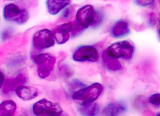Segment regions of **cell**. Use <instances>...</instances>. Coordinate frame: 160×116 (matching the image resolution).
Instances as JSON below:
<instances>
[{
    "instance_id": "cell-14",
    "label": "cell",
    "mask_w": 160,
    "mask_h": 116,
    "mask_svg": "<svg viewBox=\"0 0 160 116\" xmlns=\"http://www.w3.org/2000/svg\"><path fill=\"white\" fill-rule=\"evenodd\" d=\"M124 104L119 103H112L103 108V113L105 116H118L126 111Z\"/></svg>"
},
{
    "instance_id": "cell-8",
    "label": "cell",
    "mask_w": 160,
    "mask_h": 116,
    "mask_svg": "<svg viewBox=\"0 0 160 116\" xmlns=\"http://www.w3.org/2000/svg\"><path fill=\"white\" fill-rule=\"evenodd\" d=\"M95 14V12L92 6L88 5L82 7L77 12L76 17L77 22L86 28L92 24Z\"/></svg>"
},
{
    "instance_id": "cell-17",
    "label": "cell",
    "mask_w": 160,
    "mask_h": 116,
    "mask_svg": "<svg viewBox=\"0 0 160 116\" xmlns=\"http://www.w3.org/2000/svg\"><path fill=\"white\" fill-rule=\"evenodd\" d=\"M102 57L105 65L109 70L116 71L119 70L122 68L121 64L117 59L108 56L105 51L102 53Z\"/></svg>"
},
{
    "instance_id": "cell-9",
    "label": "cell",
    "mask_w": 160,
    "mask_h": 116,
    "mask_svg": "<svg viewBox=\"0 0 160 116\" xmlns=\"http://www.w3.org/2000/svg\"><path fill=\"white\" fill-rule=\"evenodd\" d=\"M72 28V23L69 22L59 25L53 29L52 32L57 44L62 45L69 40Z\"/></svg>"
},
{
    "instance_id": "cell-5",
    "label": "cell",
    "mask_w": 160,
    "mask_h": 116,
    "mask_svg": "<svg viewBox=\"0 0 160 116\" xmlns=\"http://www.w3.org/2000/svg\"><path fill=\"white\" fill-rule=\"evenodd\" d=\"M134 50V46L129 41L125 40L112 44L108 47L105 51L111 57L129 60L133 57Z\"/></svg>"
},
{
    "instance_id": "cell-1",
    "label": "cell",
    "mask_w": 160,
    "mask_h": 116,
    "mask_svg": "<svg viewBox=\"0 0 160 116\" xmlns=\"http://www.w3.org/2000/svg\"><path fill=\"white\" fill-rule=\"evenodd\" d=\"M103 86L98 83H93L73 93L72 98L79 103L80 105H86L94 103L100 96Z\"/></svg>"
},
{
    "instance_id": "cell-20",
    "label": "cell",
    "mask_w": 160,
    "mask_h": 116,
    "mask_svg": "<svg viewBox=\"0 0 160 116\" xmlns=\"http://www.w3.org/2000/svg\"><path fill=\"white\" fill-rule=\"evenodd\" d=\"M149 101L151 104L157 107L160 105V95L159 93H156L152 95L149 98Z\"/></svg>"
},
{
    "instance_id": "cell-7",
    "label": "cell",
    "mask_w": 160,
    "mask_h": 116,
    "mask_svg": "<svg viewBox=\"0 0 160 116\" xmlns=\"http://www.w3.org/2000/svg\"><path fill=\"white\" fill-rule=\"evenodd\" d=\"M98 52L96 48L92 46L83 45L79 47L73 54L72 59L75 61L92 62L98 60Z\"/></svg>"
},
{
    "instance_id": "cell-21",
    "label": "cell",
    "mask_w": 160,
    "mask_h": 116,
    "mask_svg": "<svg viewBox=\"0 0 160 116\" xmlns=\"http://www.w3.org/2000/svg\"><path fill=\"white\" fill-rule=\"evenodd\" d=\"M154 2H155V1H152V0H145V1H144V0H143V1L139 0V1H135V2L137 5L142 7L148 6V5H150L153 3Z\"/></svg>"
},
{
    "instance_id": "cell-12",
    "label": "cell",
    "mask_w": 160,
    "mask_h": 116,
    "mask_svg": "<svg viewBox=\"0 0 160 116\" xmlns=\"http://www.w3.org/2000/svg\"><path fill=\"white\" fill-rule=\"evenodd\" d=\"M129 23L123 20L115 22L111 29L112 35L115 38L124 37L129 34Z\"/></svg>"
},
{
    "instance_id": "cell-22",
    "label": "cell",
    "mask_w": 160,
    "mask_h": 116,
    "mask_svg": "<svg viewBox=\"0 0 160 116\" xmlns=\"http://www.w3.org/2000/svg\"><path fill=\"white\" fill-rule=\"evenodd\" d=\"M102 16L100 13L95 14L94 17L93 22L92 25L95 26L100 24L102 21Z\"/></svg>"
},
{
    "instance_id": "cell-3",
    "label": "cell",
    "mask_w": 160,
    "mask_h": 116,
    "mask_svg": "<svg viewBox=\"0 0 160 116\" xmlns=\"http://www.w3.org/2000/svg\"><path fill=\"white\" fill-rule=\"evenodd\" d=\"M32 112L36 116H62L63 111L58 103L42 99L33 104Z\"/></svg>"
},
{
    "instance_id": "cell-19",
    "label": "cell",
    "mask_w": 160,
    "mask_h": 116,
    "mask_svg": "<svg viewBox=\"0 0 160 116\" xmlns=\"http://www.w3.org/2000/svg\"><path fill=\"white\" fill-rule=\"evenodd\" d=\"M60 72L63 76L66 78H69L72 75V71L68 66H62L60 68Z\"/></svg>"
},
{
    "instance_id": "cell-11",
    "label": "cell",
    "mask_w": 160,
    "mask_h": 116,
    "mask_svg": "<svg viewBox=\"0 0 160 116\" xmlns=\"http://www.w3.org/2000/svg\"><path fill=\"white\" fill-rule=\"evenodd\" d=\"M18 97L24 101H30L38 97V90L33 86L22 85L15 90Z\"/></svg>"
},
{
    "instance_id": "cell-4",
    "label": "cell",
    "mask_w": 160,
    "mask_h": 116,
    "mask_svg": "<svg viewBox=\"0 0 160 116\" xmlns=\"http://www.w3.org/2000/svg\"><path fill=\"white\" fill-rule=\"evenodd\" d=\"M3 15L6 20L20 25L25 23L29 18V12L27 10L21 8L13 3L8 4L4 7Z\"/></svg>"
},
{
    "instance_id": "cell-6",
    "label": "cell",
    "mask_w": 160,
    "mask_h": 116,
    "mask_svg": "<svg viewBox=\"0 0 160 116\" xmlns=\"http://www.w3.org/2000/svg\"><path fill=\"white\" fill-rule=\"evenodd\" d=\"M32 42L34 49L41 51L54 46L55 40L52 31L47 28H44L34 33Z\"/></svg>"
},
{
    "instance_id": "cell-2",
    "label": "cell",
    "mask_w": 160,
    "mask_h": 116,
    "mask_svg": "<svg viewBox=\"0 0 160 116\" xmlns=\"http://www.w3.org/2000/svg\"><path fill=\"white\" fill-rule=\"evenodd\" d=\"M32 59L37 68L38 76L42 79L50 75L56 62V57L48 53L33 55Z\"/></svg>"
},
{
    "instance_id": "cell-15",
    "label": "cell",
    "mask_w": 160,
    "mask_h": 116,
    "mask_svg": "<svg viewBox=\"0 0 160 116\" xmlns=\"http://www.w3.org/2000/svg\"><path fill=\"white\" fill-rule=\"evenodd\" d=\"M17 104L12 100H6L0 104V116H13L16 111Z\"/></svg>"
},
{
    "instance_id": "cell-23",
    "label": "cell",
    "mask_w": 160,
    "mask_h": 116,
    "mask_svg": "<svg viewBox=\"0 0 160 116\" xmlns=\"http://www.w3.org/2000/svg\"><path fill=\"white\" fill-rule=\"evenodd\" d=\"M73 10L71 7L67 8L62 13V16L64 18H68L71 16Z\"/></svg>"
},
{
    "instance_id": "cell-10",
    "label": "cell",
    "mask_w": 160,
    "mask_h": 116,
    "mask_svg": "<svg viewBox=\"0 0 160 116\" xmlns=\"http://www.w3.org/2000/svg\"><path fill=\"white\" fill-rule=\"evenodd\" d=\"M27 77L23 74H20L16 77L5 80L3 87V92L5 94L16 90L18 87L23 85L27 81Z\"/></svg>"
},
{
    "instance_id": "cell-26",
    "label": "cell",
    "mask_w": 160,
    "mask_h": 116,
    "mask_svg": "<svg viewBox=\"0 0 160 116\" xmlns=\"http://www.w3.org/2000/svg\"><path fill=\"white\" fill-rule=\"evenodd\" d=\"M157 116H160V114H157Z\"/></svg>"
},
{
    "instance_id": "cell-25",
    "label": "cell",
    "mask_w": 160,
    "mask_h": 116,
    "mask_svg": "<svg viewBox=\"0 0 160 116\" xmlns=\"http://www.w3.org/2000/svg\"><path fill=\"white\" fill-rule=\"evenodd\" d=\"M19 116H28L26 114H22L20 115Z\"/></svg>"
},
{
    "instance_id": "cell-16",
    "label": "cell",
    "mask_w": 160,
    "mask_h": 116,
    "mask_svg": "<svg viewBox=\"0 0 160 116\" xmlns=\"http://www.w3.org/2000/svg\"><path fill=\"white\" fill-rule=\"evenodd\" d=\"M78 111L83 116H96L99 111V107L96 103H92L86 105H80Z\"/></svg>"
},
{
    "instance_id": "cell-24",
    "label": "cell",
    "mask_w": 160,
    "mask_h": 116,
    "mask_svg": "<svg viewBox=\"0 0 160 116\" xmlns=\"http://www.w3.org/2000/svg\"><path fill=\"white\" fill-rule=\"evenodd\" d=\"M5 80V79L4 75L2 72L0 70V89L3 86Z\"/></svg>"
},
{
    "instance_id": "cell-13",
    "label": "cell",
    "mask_w": 160,
    "mask_h": 116,
    "mask_svg": "<svg viewBox=\"0 0 160 116\" xmlns=\"http://www.w3.org/2000/svg\"><path fill=\"white\" fill-rule=\"evenodd\" d=\"M69 0H49L46 2L48 12L50 14L55 15L68 6L71 3Z\"/></svg>"
},
{
    "instance_id": "cell-18",
    "label": "cell",
    "mask_w": 160,
    "mask_h": 116,
    "mask_svg": "<svg viewBox=\"0 0 160 116\" xmlns=\"http://www.w3.org/2000/svg\"><path fill=\"white\" fill-rule=\"evenodd\" d=\"M85 86V85L82 83L79 80H75L70 83L69 88L72 91V90H76L77 89H82Z\"/></svg>"
}]
</instances>
